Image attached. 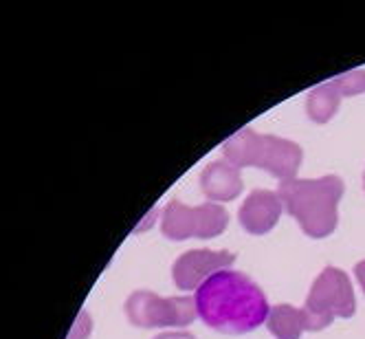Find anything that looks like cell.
Wrapping results in <instances>:
<instances>
[{"instance_id": "obj_1", "label": "cell", "mask_w": 365, "mask_h": 339, "mask_svg": "<svg viewBox=\"0 0 365 339\" xmlns=\"http://www.w3.org/2000/svg\"><path fill=\"white\" fill-rule=\"evenodd\" d=\"M198 318L218 333L245 335L269 320V300L264 291L245 273L222 269L196 289Z\"/></svg>"}, {"instance_id": "obj_2", "label": "cell", "mask_w": 365, "mask_h": 339, "mask_svg": "<svg viewBox=\"0 0 365 339\" xmlns=\"http://www.w3.org/2000/svg\"><path fill=\"white\" fill-rule=\"evenodd\" d=\"M344 181L326 174L319 178H291L277 188L286 214H291L308 238H326L336 229Z\"/></svg>"}, {"instance_id": "obj_3", "label": "cell", "mask_w": 365, "mask_h": 339, "mask_svg": "<svg viewBox=\"0 0 365 339\" xmlns=\"http://www.w3.org/2000/svg\"><path fill=\"white\" fill-rule=\"evenodd\" d=\"M225 161H229L233 168H257L264 170L271 176L284 181L297 178L304 150L299 143L291 139H282L275 135H259L253 128H242L238 133H233L222 143Z\"/></svg>"}, {"instance_id": "obj_4", "label": "cell", "mask_w": 365, "mask_h": 339, "mask_svg": "<svg viewBox=\"0 0 365 339\" xmlns=\"http://www.w3.org/2000/svg\"><path fill=\"white\" fill-rule=\"evenodd\" d=\"M302 310L308 333L328 328L334 318H352L356 313V298L348 273L336 267H326L312 282Z\"/></svg>"}, {"instance_id": "obj_5", "label": "cell", "mask_w": 365, "mask_h": 339, "mask_svg": "<svg viewBox=\"0 0 365 339\" xmlns=\"http://www.w3.org/2000/svg\"><path fill=\"white\" fill-rule=\"evenodd\" d=\"M123 310L130 324L137 328H145V330H154V328L180 330L194 324L198 318L194 295L161 298L154 291H145V289L130 293L123 304Z\"/></svg>"}, {"instance_id": "obj_6", "label": "cell", "mask_w": 365, "mask_h": 339, "mask_svg": "<svg viewBox=\"0 0 365 339\" xmlns=\"http://www.w3.org/2000/svg\"><path fill=\"white\" fill-rule=\"evenodd\" d=\"M229 212L218 203H202L198 207H190L180 201H170L163 210L161 233L168 241H212L227 229Z\"/></svg>"}, {"instance_id": "obj_7", "label": "cell", "mask_w": 365, "mask_h": 339, "mask_svg": "<svg viewBox=\"0 0 365 339\" xmlns=\"http://www.w3.org/2000/svg\"><path fill=\"white\" fill-rule=\"evenodd\" d=\"M233 260H236V255L225 249H190L176 258L172 267V280L178 291H196L214 273L229 269Z\"/></svg>"}, {"instance_id": "obj_8", "label": "cell", "mask_w": 365, "mask_h": 339, "mask_svg": "<svg viewBox=\"0 0 365 339\" xmlns=\"http://www.w3.org/2000/svg\"><path fill=\"white\" fill-rule=\"evenodd\" d=\"M282 212H284V203L277 192L253 190L240 207L238 221L247 233L264 236V233H269L277 225Z\"/></svg>"}, {"instance_id": "obj_9", "label": "cell", "mask_w": 365, "mask_h": 339, "mask_svg": "<svg viewBox=\"0 0 365 339\" xmlns=\"http://www.w3.org/2000/svg\"><path fill=\"white\" fill-rule=\"evenodd\" d=\"M245 183L240 170L233 168L229 161H212L200 174V190L202 194L210 198V203H229L233 198H238L242 192Z\"/></svg>"}, {"instance_id": "obj_10", "label": "cell", "mask_w": 365, "mask_h": 339, "mask_svg": "<svg viewBox=\"0 0 365 339\" xmlns=\"http://www.w3.org/2000/svg\"><path fill=\"white\" fill-rule=\"evenodd\" d=\"M267 328L275 339H299L306 330L304 310L293 304H277L271 306Z\"/></svg>"}, {"instance_id": "obj_11", "label": "cell", "mask_w": 365, "mask_h": 339, "mask_svg": "<svg viewBox=\"0 0 365 339\" xmlns=\"http://www.w3.org/2000/svg\"><path fill=\"white\" fill-rule=\"evenodd\" d=\"M339 106H341V95L336 93L332 82L315 86L306 97V115L315 123H328L336 115Z\"/></svg>"}, {"instance_id": "obj_12", "label": "cell", "mask_w": 365, "mask_h": 339, "mask_svg": "<svg viewBox=\"0 0 365 339\" xmlns=\"http://www.w3.org/2000/svg\"><path fill=\"white\" fill-rule=\"evenodd\" d=\"M332 86L341 97H354L365 93V69H354L332 80Z\"/></svg>"}, {"instance_id": "obj_13", "label": "cell", "mask_w": 365, "mask_h": 339, "mask_svg": "<svg viewBox=\"0 0 365 339\" xmlns=\"http://www.w3.org/2000/svg\"><path fill=\"white\" fill-rule=\"evenodd\" d=\"M91 333H93V320L88 315V310L82 308L80 315H77V320L73 322V328H71L66 339H88Z\"/></svg>"}, {"instance_id": "obj_14", "label": "cell", "mask_w": 365, "mask_h": 339, "mask_svg": "<svg viewBox=\"0 0 365 339\" xmlns=\"http://www.w3.org/2000/svg\"><path fill=\"white\" fill-rule=\"evenodd\" d=\"M154 339H196V337L192 333H187V330H170V333L156 335Z\"/></svg>"}, {"instance_id": "obj_15", "label": "cell", "mask_w": 365, "mask_h": 339, "mask_svg": "<svg viewBox=\"0 0 365 339\" xmlns=\"http://www.w3.org/2000/svg\"><path fill=\"white\" fill-rule=\"evenodd\" d=\"M354 275H356V282L361 286V291L365 293V260H361V263H356L354 267Z\"/></svg>"}, {"instance_id": "obj_16", "label": "cell", "mask_w": 365, "mask_h": 339, "mask_svg": "<svg viewBox=\"0 0 365 339\" xmlns=\"http://www.w3.org/2000/svg\"><path fill=\"white\" fill-rule=\"evenodd\" d=\"M363 188H365V172H363Z\"/></svg>"}]
</instances>
